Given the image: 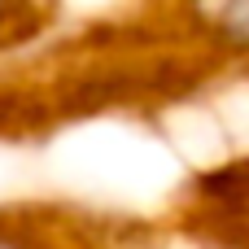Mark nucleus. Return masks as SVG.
Returning <instances> with one entry per match:
<instances>
[{
	"label": "nucleus",
	"mask_w": 249,
	"mask_h": 249,
	"mask_svg": "<svg viewBox=\"0 0 249 249\" xmlns=\"http://www.w3.org/2000/svg\"><path fill=\"white\" fill-rule=\"evenodd\" d=\"M0 249H96V245H88L66 219L9 210V214H0Z\"/></svg>",
	"instance_id": "nucleus-1"
},
{
	"label": "nucleus",
	"mask_w": 249,
	"mask_h": 249,
	"mask_svg": "<svg viewBox=\"0 0 249 249\" xmlns=\"http://www.w3.org/2000/svg\"><path fill=\"white\" fill-rule=\"evenodd\" d=\"M193 9L206 18V26L219 39L249 48V0H193Z\"/></svg>",
	"instance_id": "nucleus-2"
},
{
	"label": "nucleus",
	"mask_w": 249,
	"mask_h": 249,
	"mask_svg": "<svg viewBox=\"0 0 249 249\" xmlns=\"http://www.w3.org/2000/svg\"><path fill=\"white\" fill-rule=\"evenodd\" d=\"M44 9H48V0H0V48L39 31Z\"/></svg>",
	"instance_id": "nucleus-3"
}]
</instances>
